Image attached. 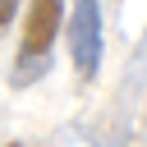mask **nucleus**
<instances>
[{"mask_svg": "<svg viewBox=\"0 0 147 147\" xmlns=\"http://www.w3.org/2000/svg\"><path fill=\"white\" fill-rule=\"evenodd\" d=\"M64 18V0H32L28 18H23V46L14 60V87H32L46 69H51V51H55V32Z\"/></svg>", "mask_w": 147, "mask_h": 147, "instance_id": "f257e3e1", "label": "nucleus"}, {"mask_svg": "<svg viewBox=\"0 0 147 147\" xmlns=\"http://www.w3.org/2000/svg\"><path fill=\"white\" fill-rule=\"evenodd\" d=\"M69 55L78 78H92L101 69V0H78L69 14Z\"/></svg>", "mask_w": 147, "mask_h": 147, "instance_id": "f03ea898", "label": "nucleus"}, {"mask_svg": "<svg viewBox=\"0 0 147 147\" xmlns=\"http://www.w3.org/2000/svg\"><path fill=\"white\" fill-rule=\"evenodd\" d=\"M14 14H18V0H0V37H5V28L14 23Z\"/></svg>", "mask_w": 147, "mask_h": 147, "instance_id": "7ed1b4c3", "label": "nucleus"}, {"mask_svg": "<svg viewBox=\"0 0 147 147\" xmlns=\"http://www.w3.org/2000/svg\"><path fill=\"white\" fill-rule=\"evenodd\" d=\"M5 147H23V142H5Z\"/></svg>", "mask_w": 147, "mask_h": 147, "instance_id": "20e7f679", "label": "nucleus"}]
</instances>
